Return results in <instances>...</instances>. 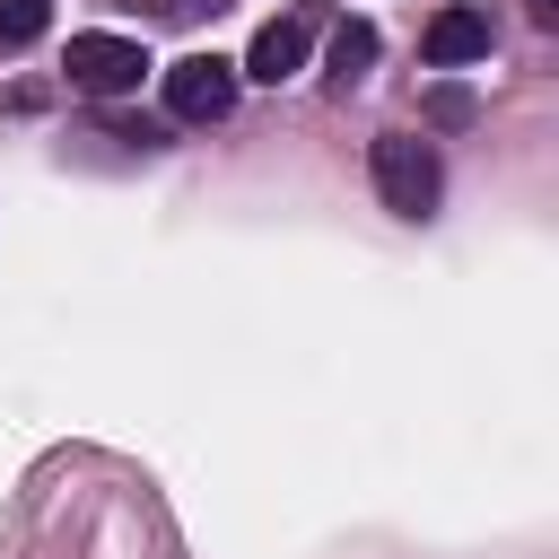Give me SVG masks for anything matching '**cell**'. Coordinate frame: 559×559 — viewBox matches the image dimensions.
<instances>
[{"instance_id":"cell-6","label":"cell","mask_w":559,"mask_h":559,"mask_svg":"<svg viewBox=\"0 0 559 559\" xmlns=\"http://www.w3.org/2000/svg\"><path fill=\"white\" fill-rule=\"evenodd\" d=\"M367 61H376V26H367V17L332 26V79L349 87V79H367Z\"/></svg>"},{"instance_id":"cell-3","label":"cell","mask_w":559,"mask_h":559,"mask_svg":"<svg viewBox=\"0 0 559 559\" xmlns=\"http://www.w3.org/2000/svg\"><path fill=\"white\" fill-rule=\"evenodd\" d=\"M236 61H218V52H183L175 70H166V114L175 122H227L236 114Z\"/></svg>"},{"instance_id":"cell-5","label":"cell","mask_w":559,"mask_h":559,"mask_svg":"<svg viewBox=\"0 0 559 559\" xmlns=\"http://www.w3.org/2000/svg\"><path fill=\"white\" fill-rule=\"evenodd\" d=\"M419 52H428L437 70L489 61V17H480V9H437V17H428V35H419Z\"/></svg>"},{"instance_id":"cell-2","label":"cell","mask_w":559,"mask_h":559,"mask_svg":"<svg viewBox=\"0 0 559 559\" xmlns=\"http://www.w3.org/2000/svg\"><path fill=\"white\" fill-rule=\"evenodd\" d=\"M61 70H70L79 96H131V87L148 79V44H140V35H70Z\"/></svg>"},{"instance_id":"cell-8","label":"cell","mask_w":559,"mask_h":559,"mask_svg":"<svg viewBox=\"0 0 559 559\" xmlns=\"http://www.w3.org/2000/svg\"><path fill=\"white\" fill-rule=\"evenodd\" d=\"M533 9V26H559V0H524Z\"/></svg>"},{"instance_id":"cell-7","label":"cell","mask_w":559,"mask_h":559,"mask_svg":"<svg viewBox=\"0 0 559 559\" xmlns=\"http://www.w3.org/2000/svg\"><path fill=\"white\" fill-rule=\"evenodd\" d=\"M52 26V0H0V52H26Z\"/></svg>"},{"instance_id":"cell-1","label":"cell","mask_w":559,"mask_h":559,"mask_svg":"<svg viewBox=\"0 0 559 559\" xmlns=\"http://www.w3.org/2000/svg\"><path fill=\"white\" fill-rule=\"evenodd\" d=\"M367 175H376V201H384L393 218H428V210H437V192H445L437 148H428V140H411V131H384V140L367 148Z\"/></svg>"},{"instance_id":"cell-4","label":"cell","mask_w":559,"mask_h":559,"mask_svg":"<svg viewBox=\"0 0 559 559\" xmlns=\"http://www.w3.org/2000/svg\"><path fill=\"white\" fill-rule=\"evenodd\" d=\"M306 52H314V0H297L288 17H271V26L253 35V52L236 61V79H271V87H280V79L306 70Z\"/></svg>"}]
</instances>
